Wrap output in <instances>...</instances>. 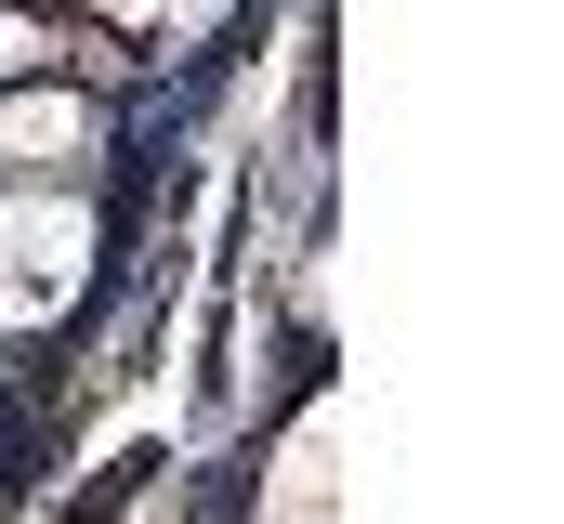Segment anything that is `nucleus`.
Masks as SVG:
<instances>
[{"label":"nucleus","instance_id":"nucleus-1","mask_svg":"<svg viewBox=\"0 0 564 524\" xmlns=\"http://www.w3.org/2000/svg\"><path fill=\"white\" fill-rule=\"evenodd\" d=\"M40 66H79L93 92H132V53L106 40V26H53V13H0V79H40Z\"/></svg>","mask_w":564,"mask_h":524}]
</instances>
